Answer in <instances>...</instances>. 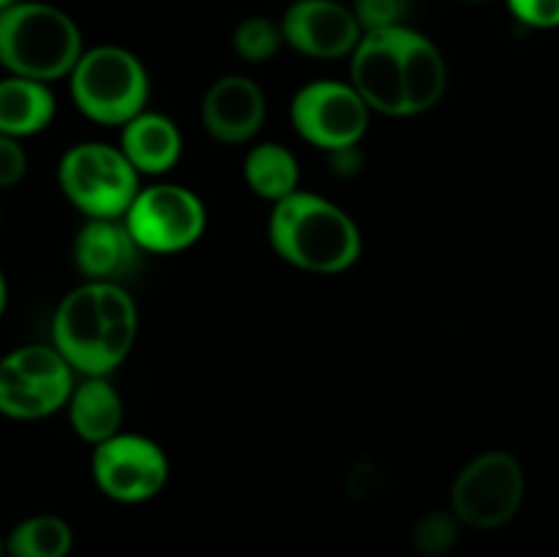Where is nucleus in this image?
Instances as JSON below:
<instances>
[{
    "instance_id": "1",
    "label": "nucleus",
    "mask_w": 559,
    "mask_h": 557,
    "mask_svg": "<svg viewBox=\"0 0 559 557\" xmlns=\"http://www.w3.org/2000/svg\"><path fill=\"white\" fill-rule=\"evenodd\" d=\"M349 82L371 112L415 118L440 104L448 87L442 49L409 25L369 31L349 58Z\"/></svg>"
},
{
    "instance_id": "2",
    "label": "nucleus",
    "mask_w": 559,
    "mask_h": 557,
    "mask_svg": "<svg viewBox=\"0 0 559 557\" xmlns=\"http://www.w3.org/2000/svg\"><path fill=\"white\" fill-rule=\"evenodd\" d=\"M140 309L123 282H82L60 298L52 344L80 377H109L131 355Z\"/></svg>"
},
{
    "instance_id": "3",
    "label": "nucleus",
    "mask_w": 559,
    "mask_h": 557,
    "mask_svg": "<svg viewBox=\"0 0 559 557\" xmlns=\"http://www.w3.org/2000/svg\"><path fill=\"white\" fill-rule=\"evenodd\" d=\"M267 240L284 262L320 276L349 271L364 254L358 222L342 205L306 189L271 208Z\"/></svg>"
},
{
    "instance_id": "4",
    "label": "nucleus",
    "mask_w": 559,
    "mask_h": 557,
    "mask_svg": "<svg viewBox=\"0 0 559 557\" xmlns=\"http://www.w3.org/2000/svg\"><path fill=\"white\" fill-rule=\"evenodd\" d=\"M85 38L69 11L44 0H20L0 11V66L5 74L69 80L85 52Z\"/></svg>"
},
{
    "instance_id": "5",
    "label": "nucleus",
    "mask_w": 559,
    "mask_h": 557,
    "mask_svg": "<svg viewBox=\"0 0 559 557\" xmlns=\"http://www.w3.org/2000/svg\"><path fill=\"white\" fill-rule=\"evenodd\" d=\"M74 107L98 126L123 129L145 112L151 102V76L145 63L120 44H96L82 52L69 76Z\"/></svg>"
},
{
    "instance_id": "6",
    "label": "nucleus",
    "mask_w": 559,
    "mask_h": 557,
    "mask_svg": "<svg viewBox=\"0 0 559 557\" xmlns=\"http://www.w3.org/2000/svg\"><path fill=\"white\" fill-rule=\"evenodd\" d=\"M60 194L85 218H123L142 189V175L120 145L85 140L58 162Z\"/></svg>"
},
{
    "instance_id": "7",
    "label": "nucleus",
    "mask_w": 559,
    "mask_h": 557,
    "mask_svg": "<svg viewBox=\"0 0 559 557\" xmlns=\"http://www.w3.org/2000/svg\"><path fill=\"white\" fill-rule=\"evenodd\" d=\"M527 497V473L516 453L489 448L469 459L451 486V511L469 530H500L519 517Z\"/></svg>"
},
{
    "instance_id": "8",
    "label": "nucleus",
    "mask_w": 559,
    "mask_h": 557,
    "mask_svg": "<svg viewBox=\"0 0 559 557\" xmlns=\"http://www.w3.org/2000/svg\"><path fill=\"white\" fill-rule=\"evenodd\" d=\"M76 371L52 342L22 344L0 358V415L41 420L69 404Z\"/></svg>"
},
{
    "instance_id": "9",
    "label": "nucleus",
    "mask_w": 559,
    "mask_h": 557,
    "mask_svg": "<svg viewBox=\"0 0 559 557\" xmlns=\"http://www.w3.org/2000/svg\"><path fill=\"white\" fill-rule=\"evenodd\" d=\"M123 218L142 251L178 254L205 235L207 208L189 186L158 180L142 186Z\"/></svg>"
},
{
    "instance_id": "10",
    "label": "nucleus",
    "mask_w": 559,
    "mask_h": 557,
    "mask_svg": "<svg viewBox=\"0 0 559 557\" xmlns=\"http://www.w3.org/2000/svg\"><path fill=\"white\" fill-rule=\"evenodd\" d=\"M289 123L300 140L331 153L364 142L371 126V107L353 82L311 80L295 91Z\"/></svg>"
},
{
    "instance_id": "11",
    "label": "nucleus",
    "mask_w": 559,
    "mask_h": 557,
    "mask_svg": "<svg viewBox=\"0 0 559 557\" xmlns=\"http://www.w3.org/2000/svg\"><path fill=\"white\" fill-rule=\"evenodd\" d=\"M169 457L156 440L136 431H120L93 448L91 475L96 489L120 506H142L169 484Z\"/></svg>"
},
{
    "instance_id": "12",
    "label": "nucleus",
    "mask_w": 559,
    "mask_h": 557,
    "mask_svg": "<svg viewBox=\"0 0 559 557\" xmlns=\"http://www.w3.org/2000/svg\"><path fill=\"white\" fill-rule=\"evenodd\" d=\"M278 22L284 44L314 60L353 58L364 38L353 5L342 0H293Z\"/></svg>"
},
{
    "instance_id": "13",
    "label": "nucleus",
    "mask_w": 559,
    "mask_h": 557,
    "mask_svg": "<svg viewBox=\"0 0 559 557\" xmlns=\"http://www.w3.org/2000/svg\"><path fill=\"white\" fill-rule=\"evenodd\" d=\"M207 134L224 145H249L267 118V98L260 82L246 74H224L207 85L200 104Z\"/></svg>"
},
{
    "instance_id": "14",
    "label": "nucleus",
    "mask_w": 559,
    "mask_h": 557,
    "mask_svg": "<svg viewBox=\"0 0 559 557\" xmlns=\"http://www.w3.org/2000/svg\"><path fill=\"white\" fill-rule=\"evenodd\" d=\"M140 254L126 218H85L71 244V260L85 282H120L134 271Z\"/></svg>"
},
{
    "instance_id": "15",
    "label": "nucleus",
    "mask_w": 559,
    "mask_h": 557,
    "mask_svg": "<svg viewBox=\"0 0 559 557\" xmlns=\"http://www.w3.org/2000/svg\"><path fill=\"white\" fill-rule=\"evenodd\" d=\"M120 151L126 153L136 173L145 178H162L178 167L183 156V134L169 115L145 109L120 129Z\"/></svg>"
},
{
    "instance_id": "16",
    "label": "nucleus",
    "mask_w": 559,
    "mask_h": 557,
    "mask_svg": "<svg viewBox=\"0 0 559 557\" xmlns=\"http://www.w3.org/2000/svg\"><path fill=\"white\" fill-rule=\"evenodd\" d=\"M66 415H69L71 431L82 442L96 448L123 431V396L109 377H82L66 404Z\"/></svg>"
},
{
    "instance_id": "17",
    "label": "nucleus",
    "mask_w": 559,
    "mask_h": 557,
    "mask_svg": "<svg viewBox=\"0 0 559 557\" xmlns=\"http://www.w3.org/2000/svg\"><path fill=\"white\" fill-rule=\"evenodd\" d=\"M58 112L52 85L27 76H0V134L27 140L49 129Z\"/></svg>"
},
{
    "instance_id": "18",
    "label": "nucleus",
    "mask_w": 559,
    "mask_h": 557,
    "mask_svg": "<svg viewBox=\"0 0 559 557\" xmlns=\"http://www.w3.org/2000/svg\"><path fill=\"white\" fill-rule=\"evenodd\" d=\"M243 180L251 194L276 205L300 191V162L282 142H257L243 158Z\"/></svg>"
},
{
    "instance_id": "19",
    "label": "nucleus",
    "mask_w": 559,
    "mask_h": 557,
    "mask_svg": "<svg viewBox=\"0 0 559 557\" xmlns=\"http://www.w3.org/2000/svg\"><path fill=\"white\" fill-rule=\"evenodd\" d=\"M74 552V528L58 513H33L5 535V557H69Z\"/></svg>"
},
{
    "instance_id": "20",
    "label": "nucleus",
    "mask_w": 559,
    "mask_h": 557,
    "mask_svg": "<svg viewBox=\"0 0 559 557\" xmlns=\"http://www.w3.org/2000/svg\"><path fill=\"white\" fill-rule=\"evenodd\" d=\"M284 47L282 22L271 16H246L233 31V49L243 63H267Z\"/></svg>"
},
{
    "instance_id": "21",
    "label": "nucleus",
    "mask_w": 559,
    "mask_h": 557,
    "mask_svg": "<svg viewBox=\"0 0 559 557\" xmlns=\"http://www.w3.org/2000/svg\"><path fill=\"white\" fill-rule=\"evenodd\" d=\"M464 524L459 522L456 513L451 508H442V511H429L413 524V549L420 557H445L456 549L459 538H462Z\"/></svg>"
},
{
    "instance_id": "22",
    "label": "nucleus",
    "mask_w": 559,
    "mask_h": 557,
    "mask_svg": "<svg viewBox=\"0 0 559 557\" xmlns=\"http://www.w3.org/2000/svg\"><path fill=\"white\" fill-rule=\"evenodd\" d=\"M353 11L364 33L385 31V27L407 25L409 0H355Z\"/></svg>"
},
{
    "instance_id": "23",
    "label": "nucleus",
    "mask_w": 559,
    "mask_h": 557,
    "mask_svg": "<svg viewBox=\"0 0 559 557\" xmlns=\"http://www.w3.org/2000/svg\"><path fill=\"white\" fill-rule=\"evenodd\" d=\"M513 20L533 31H555L559 27V0H506Z\"/></svg>"
},
{
    "instance_id": "24",
    "label": "nucleus",
    "mask_w": 559,
    "mask_h": 557,
    "mask_svg": "<svg viewBox=\"0 0 559 557\" xmlns=\"http://www.w3.org/2000/svg\"><path fill=\"white\" fill-rule=\"evenodd\" d=\"M27 151L22 140L9 134H0V189H11L27 175Z\"/></svg>"
},
{
    "instance_id": "25",
    "label": "nucleus",
    "mask_w": 559,
    "mask_h": 557,
    "mask_svg": "<svg viewBox=\"0 0 559 557\" xmlns=\"http://www.w3.org/2000/svg\"><path fill=\"white\" fill-rule=\"evenodd\" d=\"M325 156H328V164H331V173L336 175V178H355V175L364 169V162H366L360 145L338 147V151L325 153Z\"/></svg>"
},
{
    "instance_id": "26",
    "label": "nucleus",
    "mask_w": 559,
    "mask_h": 557,
    "mask_svg": "<svg viewBox=\"0 0 559 557\" xmlns=\"http://www.w3.org/2000/svg\"><path fill=\"white\" fill-rule=\"evenodd\" d=\"M9 309V278H5L3 268H0V317Z\"/></svg>"
},
{
    "instance_id": "27",
    "label": "nucleus",
    "mask_w": 559,
    "mask_h": 557,
    "mask_svg": "<svg viewBox=\"0 0 559 557\" xmlns=\"http://www.w3.org/2000/svg\"><path fill=\"white\" fill-rule=\"evenodd\" d=\"M14 3H20V0H0V11L11 9V5H14Z\"/></svg>"
},
{
    "instance_id": "28",
    "label": "nucleus",
    "mask_w": 559,
    "mask_h": 557,
    "mask_svg": "<svg viewBox=\"0 0 559 557\" xmlns=\"http://www.w3.org/2000/svg\"><path fill=\"white\" fill-rule=\"evenodd\" d=\"M0 557H5V538L0 535Z\"/></svg>"
},
{
    "instance_id": "29",
    "label": "nucleus",
    "mask_w": 559,
    "mask_h": 557,
    "mask_svg": "<svg viewBox=\"0 0 559 557\" xmlns=\"http://www.w3.org/2000/svg\"><path fill=\"white\" fill-rule=\"evenodd\" d=\"M464 3H486V0H464Z\"/></svg>"
},
{
    "instance_id": "30",
    "label": "nucleus",
    "mask_w": 559,
    "mask_h": 557,
    "mask_svg": "<svg viewBox=\"0 0 559 557\" xmlns=\"http://www.w3.org/2000/svg\"><path fill=\"white\" fill-rule=\"evenodd\" d=\"M0 222H3V208H0Z\"/></svg>"
}]
</instances>
